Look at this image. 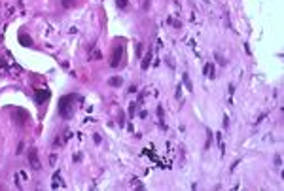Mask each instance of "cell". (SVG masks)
Wrapping results in <instances>:
<instances>
[{
  "label": "cell",
  "instance_id": "14",
  "mask_svg": "<svg viewBox=\"0 0 284 191\" xmlns=\"http://www.w3.org/2000/svg\"><path fill=\"white\" fill-rule=\"evenodd\" d=\"M135 108H136V104H131V108H129V114H131V116L135 114Z\"/></svg>",
  "mask_w": 284,
  "mask_h": 191
},
{
  "label": "cell",
  "instance_id": "8",
  "mask_svg": "<svg viewBox=\"0 0 284 191\" xmlns=\"http://www.w3.org/2000/svg\"><path fill=\"white\" fill-rule=\"evenodd\" d=\"M205 74L209 76V78H214V66L212 64H206L205 66Z\"/></svg>",
  "mask_w": 284,
  "mask_h": 191
},
{
  "label": "cell",
  "instance_id": "3",
  "mask_svg": "<svg viewBox=\"0 0 284 191\" xmlns=\"http://www.w3.org/2000/svg\"><path fill=\"white\" fill-rule=\"evenodd\" d=\"M121 55H123V46H117V48H114V53H112V61H110V64L114 66H119V61H121Z\"/></svg>",
  "mask_w": 284,
  "mask_h": 191
},
{
  "label": "cell",
  "instance_id": "2",
  "mask_svg": "<svg viewBox=\"0 0 284 191\" xmlns=\"http://www.w3.org/2000/svg\"><path fill=\"white\" fill-rule=\"evenodd\" d=\"M29 163H30V166L34 168V170H40V168H42L40 159H38V153H36V150H34V148H32V150L29 151Z\"/></svg>",
  "mask_w": 284,
  "mask_h": 191
},
{
  "label": "cell",
  "instance_id": "7",
  "mask_svg": "<svg viewBox=\"0 0 284 191\" xmlns=\"http://www.w3.org/2000/svg\"><path fill=\"white\" fill-rule=\"evenodd\" d=\"M182 80H184V85H186V89H188V91H193V87H191V82H190L188 74H184V76H182Z\"/></svg>",
  "mask_w": 284,
  "mask_h": 191
},
{
  "label": "cell",
  "instance_id": "4",
  "mask_svg": "<svg viewBox=\"0 0 284 191\" xmlns=\"http://www.w3.org/2000/svg\"><path fill=\"white\" fill-rule=\"evenodd\" d=\"M49 98V91L48 89H38L36 91V100L38 102H44V100H48Z\"/></svg>",
  "mask_w": 284,
  "mask_h": 191
},
{
  "label": "cell",
  "instance_id": "11",
  "mask_svg": "<svg viewBox=\"0 0 284 191\" xmlns=\"http://www.w3.org/2000/svg\"><path fill=\"white\" fill-rule=\"evenodd\" d=\"M116 4H117V8H125L127 6V0H116Z\"/></svg>",
  "mask_w": 284,
  "mask_h": 191
},
{
  "label": "cell",
  "instance_id": "6",
  "mask_svg": "<svg viewBox=\"0 0 284 191\" xmlns=\"http://www.w3.org/2000/svg\"><path fill=\"white\" fill-rule=\"evenodd\" d=\"M19 42L23 44V46H32V40H30L29 36H25V34H21V36H19Z\"/></svg>",
  "mask_w": 284,
  "mask_h": 191
},
{
  "label": "cell",
  "instance_id": "1",
  "mask_svg": "<svg viewBox=\"0 0 284 191\" xmlns=\"http://www.w3.org/2000/svg\"><path fill=\"white\" fill-rule=\"evenodd\" d=\"M74 110H76V97L74 95H67V97H63L59 100V114H61V117L70 119L72 114H74Z\"/></svg>",
  "mask_w": 284,
  "mask_h": 191
},
{
  "label": "cell",
  "instance_id": "9",
  "mask_svg": "<svg viewBox=\"0 0 284 191\" xmlns=\"http://www.w3.org/2000/svg\"><path fill=\"white\" fill-rule=\"evenodd\" d=\"M108 83H110V85H114V87H119V85H121V78H119V76H116V78H110V82H108Z\"/></svg>",
  "mask_w": 284,
  "mask_h": 191
},
{
  "label": "cell",
  "instance_id": "10",
  "mask_svg": "<svg viewBox=\"0 0 284 191\" xmlns=\"http://www.w3.org/2000/svg\"><path fill=\"white\" fill-rule=\"evenodd\" d=\"M150 61H152V53L150 55H146V57H144V61H142V68H148V66H150Z\"/></svg>",
  "mask_w": 284,
  "mask_h": 191
},
{
  "label": "cell",
  "instance_id": "12",
  "mask_svg": "<svg viewBox=\"0 0 284 191\" xmlns=\"http://www.w3.org/2000/svg\"><path fill=\"white\" fill-rule=\"evenodd\" d=\"M59 185V172H55V176H53V187Z\"/></svg>",
  "mask_w": 284,
  "mask_h": 191
},
{
  "label": "cell",
  "instance_id": "5",
  "mask_svg": "<svg viewBox=\"0 0 284 191\" xmlns=\"http://www.w3.org/2000/svg\"><path fill=\"white\" fill-rule=\"evenodd\" d=\"M214 57H216V61L220 63L222 66H225V64H227V61H225V57H224L222 53H218V51H216V53H214Z\"/></svg>",
  "mask_w": 284,
  "mask_h": 191
},
{
  "label": "cell",
  "instance_id": "13",
  "mask_svg": "<svg viewBox=\"0 0 284 191\" xmlns=\"http://www.w3.org/2000/svg\"><path fill=\"white\" fill-rule=\"evenodd\" d=\"M275 165H277V166H280V165H282V159H280V155H275Z\"/></svg>",
  "mask_w": 284,
  "mask_h": 191
}]
</instances>
